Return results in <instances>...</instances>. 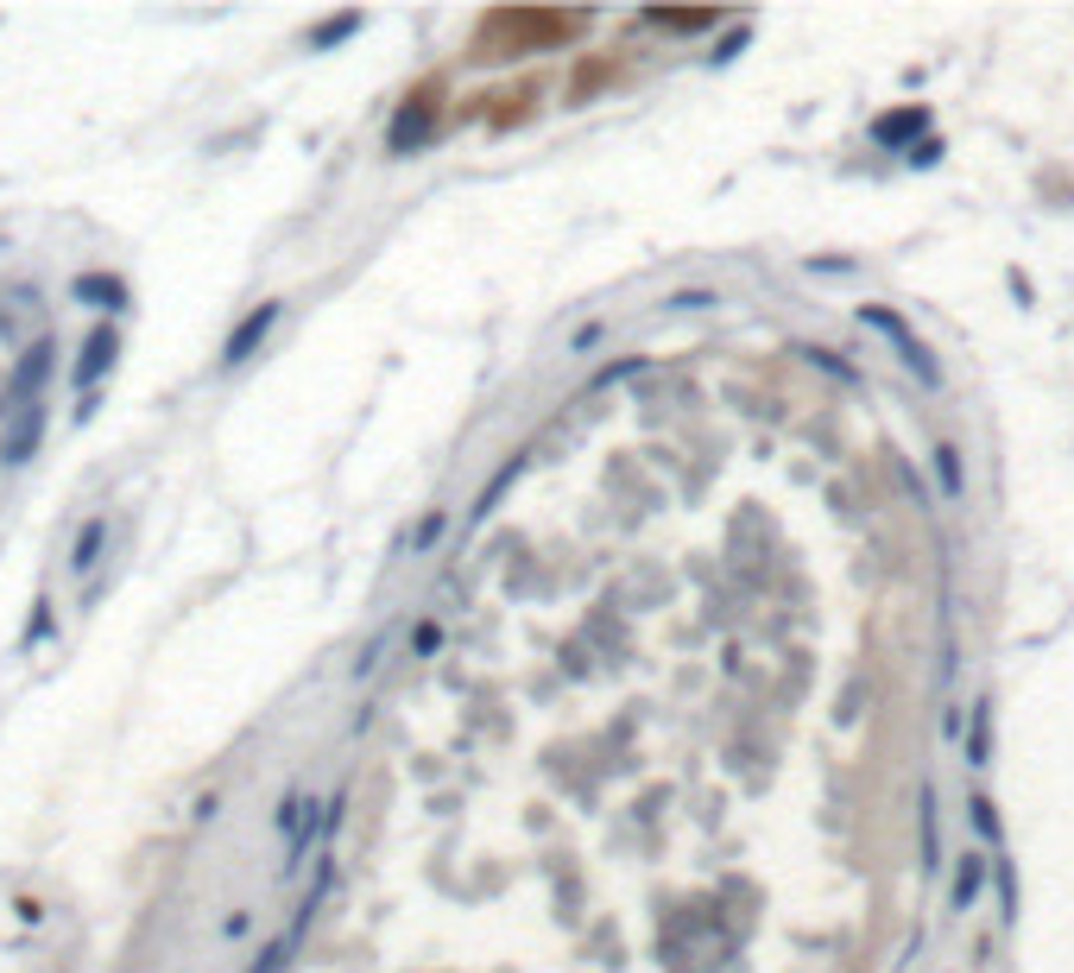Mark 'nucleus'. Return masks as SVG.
I'll use <instances>...</instances> for the list:
<instances>
[{"mask_svg":"<svg viewBox=\"0 0 1074 973\" xmlns=\"http://www.w3.org/2000/svg\"><path fill=\"white\" fill-rule=\"evenodd\" d=\"M114 355H121V329H114V323H102V329L82 342V355H77V385H96L108 367H114Z\"/></svg>","mask_w":1074,"mask_h":973,"instance_id":"f257e3e1","label":"nucleus"},{"mask_svg":"<svg viewBox=\"0 0 1074 973\" xmlns=\"http://www.w3.org/2000/svg\"><path fill=\"white\" fill-rule=\"evenodd\" d=\"M272 323H279V304H259L254 316H247V323L228 335V348H222V367H240V360L254 355L259 342H266V329H272Z\"/></svg>","mask_w":1074,"mask_h":973,"instance_id":"f03ea898","label":"nucleus"},{"mask_svg":"<svg viewBox=\"0 0 1074 973\" xmlns=\"http://www.w3.org/2000/svg\"><path fill=\"white\" fill-rule=\"evenodd\" d=\"M866 323H872V329H885V335H892V342H897V355L910 360V367H917V373H922V380H929V385L942 380V373H936V360H929V348H922V342H910L897 316H885V310H866Z\"/></svg>","mask_w":1074,"mask_h":973,"instance_id":"7ed1b4c3","label":"nucleus"},{"mask_svg":"<svg viewBox=\"0 0 1074 973\" xmlns=\"http://www.w3.org/2000/svg\"><path fill=\"white\" fill-rule=\"evenodd\" d=\"M102 544H108V518L96 513L77 532V544H70V569H77V575H82V569H96V563H102Z\"/></svg>","mask_w":1074,"mask_h":973,"instance_id":"20e7f679","label":"nucleus"},{"mask_svg":"<svg viewBox=\"0 0 1074 973\" xmlns=\"http://www.w3.org/2000/svg\"><path fill=\"white\" fill-rule=\"evenodd\" d=\"M922 127H929V114H922V108H897V114H885L872 133H879V146H904V139H917Z\"/></svg>","mask_w":1074,"mask_h":973,"instance_id":"39448f33","label":"nucleus"},{"mask_svg":"<svg viewBox=\"0 0 1074 973\" xmlns=\"http://www.w3.org/2000/svg\"><path fill=\"white\" fill-rule=\"evenodd\" d=\"M980 885H986V860H980V853H967V860H961V872H954V910H973Z\"/></svg>","mask_w":1074,"mask_h":973,"instance_id":"423d86ee","label":"nucleus"},{"mask_svg":"<svg viewBox=\"0 0 1074 973\" xmlns=\"http://www.w3.org/2000/svg\"><path fill=\"white\" fill-rule=\"evenodd\" d=\"M38 430H45V411L32 405V411H26V424H20V436L7 443V461H26L32 449H38Z\"/></svg>","mask_w":1074,"mask_h":973,"instance_id":"0eeeda50","label":"nucleus"},{"mask_svg":"<svg viewBox=\"0 0 1074 973\" xmlns=\"http://www.w3.org/2000/svg\"><path fill=\"white\" fill-rule=\"evenodd\" d=\"M291 948H298V936H279L272 948H259V961L247 973H284V961H291Z\"/></svg>","mask_w":1074,"mask_h":973,"instance_id":"6e6552de","label":"nucleus"},{"mask_svg":"<svg viewBox=\"0 0 1074 973\" xmlns=\"http://www.w3.org/2000/svg\"><path fill=\"white\" fill-rule=\"evenodd\" d=\"M77 298H102L108 310H121V304H127V298H121V284H114V279H77Z\"/></svg>","mask_w":1074,"mask_h":973,"instance_id":"1a4fd4ad","label":"nucleus"},{"mask_svg":"<svg viewBox=\"0 0 1074 973\" xmlns=\"http://www.w3.org/2000/svg\"><path fill=\"white\" fill-rule=\"evenodd\" d=\"M45 373H52V342H38V348H32V360L20 367V385H32V392H38V380H45Z\"/></svg>","mask_w":1074,"mask_h":973,"instance_id":"9d476101","label":"nucleus"},{"mask_svg":"<svg viewBox=\"0 0 1074 973\" xmlns=\"http://www.w3.org/2000/svg\"><path fill=\"white\" fill-rule=\"evenodd\" d=\"M922 853H929V866H936V796L922 791Z\"/></svg>","mask_w":1074,"mask_h":973,"instance_id":"9b49d317","label":"nucleus"},{"mask_svg":"<svg viewBox=\"0 0 1074 973\" xmlns=\"http://www.w3.org/2000/svg\"><path fill=\"white\" fill-rule=\"evenodd\" d=\"M936 468H942V486H948V493H961V461H954V449H936Z\"/></svg>","mask_w":1074,"mask_h":973,"instance_id":"f8f14e48","label":"nucleus"},{"mask_svg":"<svg viewBox=\"0 0 1074 973\" xmlns=\"http://www.w3.org/2000/svg\"><path fill=\"white\" fill-rule=\"evenodd\" d=\"M355 26H360L355 13H348V20H329V26L316 32V45H335V38H348V32H355Z\"/></svg>","mask_w":1074,"mask_h":973,"instance_id":"ddd939ff","label":"nucleus"},{"mask_svg":"<svg viewBox=\"0 0 1074 973\" xmlns=\"http://www.w3.org/2000/svg\"><path fill=\"white\" fill-rule=\"evenodd\" d=\"M973 821H980V835H986V841H993V835H998V816H993V803H986V796L973 803Z\"/></svg>","mask_w":1074,"mask_h":973,"instance_id":"4468645a","label":"nucleus"},{"mask_svg":"<svg viewBox=\"0 0 1074 973\" xmlns=\"http://www.w3.org/2000/svg\"><path fill=\"white\" fill-rule=\"evenodd\" d=\"M13 910H20V922H38V917H45V904H38V897H20Z\"/></svg>","mask_w":1074,"mask_h":973,"instance_id":"2eb2a0df","label":"nucleus"}]
</instances>
